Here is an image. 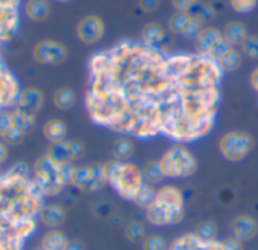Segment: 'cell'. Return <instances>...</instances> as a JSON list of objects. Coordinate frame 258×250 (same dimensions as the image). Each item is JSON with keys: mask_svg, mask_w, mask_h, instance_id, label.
Listing matches in <instances>:
<instances>
[{"mask_svg": "<svg viewBox=\"0 0 258 250\" xmlns=\"http://www.w3.org/2000/svg\"><path fill=\"white\" fill-rule=\"evenodd\" d=\"M85 104L97 125L154 137L162 133L165 115L180 107L172 56L135 41L95 53L89 60Z\"/></svg>", "mask_w": 258, "mask_h": 250, "instance_id": "cell-1", "label": "cell"}, {"mask_svg": "<svg viewBox=\"0 0 258 250\" xmlns=\"http://www.w3.org/2000/svg\"><path fill=\"white\" fill-rule=\"evenodd\" d=\"M42 199L24 163L0 172V222L20 225L36 219L44 207Z\"/></svg>", "mask_w": 258, "mask_h": 250, "instance_id": "cell-2", "label": "cell"}, {"mask_svg": "<svg viewBox=\"0 0 258 250\" xmlns=\"http://www.w3.org/2000/svg\"><path fill=\"white\" fill-rule=\"evenodd\" d=\"M106 181L113 187V190L127 201H135L138 192L145 184L142 171L127 161L110 160L104 163Z\"/></svg>", "mask_w": 258, "mask_h": 250, "instance_id": "cell-3", "label": "cell"}, {"mask_svg": "<svg viewBox=\"0 0 258 250\" xmlns=\"http://www.w3.org/2000/svg\"><path fill=\"white\" fill-rule=\"evenodd\" d=\"M160 168L168 178H187L197 172L198 163L189 149L183 145L172 146L163 157L159 160Z\"/></svg>", "mask_w": 258, "mask_h": 250, "instance_id": "cell-4", "label": "cell"}, {"mask_svg": "<svg viewBox=\"0 0 258 250\" xmlns=\"http://www.w3.org/2000/svg\"><path fill=\"white\" fill-rule=\"evenodd\" d=\"M33 172V181L44 198L57 196L63 190V186L59 181V164L45 154L35 161Z\"/></svg>", "mask_w": 258, "mask_h": 250, "instance_id": "cell-5", "label": "cell"}, {"mask_svg": "<svg viewBox=\"0 0 258 250\" xmlns=\"http://www.w3.org/2000/svg\"><path fill=\"white\" fill-rule=\"evenodd\" d=\"M254 148V139L245 131H230L219 142L221 154L230 161L243 160Z\"/></svg>", "mask_w": 258, "mask_h": 250, "instance_id": "cell-6", "label": "cell"}, {"mask_svg": "<svg viewBox=\"0 0 258 250\" xmlns=\"http://www.w3.org/2000/svg\"><path fill=\"white\" fill-rule=\"evenodd\" d=\"M36 231V219L11 225L0 222V250H23L26 240L35 234Z\"/></svg>", "mask_w": 258, "mask_h": 250, "instance_id": "cell-7", "label": "cell"}, {"mask_svg": "<svg viewBox=\"0 0 258 250\" xmlns=\"http://www.w3.org/2000/svg\"><path fill=\"white\" fill-rule=\"evenodd\" d=\"M156 202L162 205L169 214V225H177L184 217V198L183 193L174 186H165L157 190Z\"/></svg>", "mask_w": 258, "mask_h": 250, "instance_id": "cell-8", "label": "cell"}, {"mask_svg": "<svg viewBox=\"0 0 258 250\" xmlns=\"http://www.w3.org/2000/svg\"><path fill=\"white\" fill-rule=\"evenodd\" d=\"M20 2L21 0H0V42H9L17 35Z\"/></svg>", "mask_w": 258, "mask_h": 250, "instance_id": "cell-9", "label": "cell"}, {"mask_svg": "<svg viewBox=\"0 0 258 250\" xmlns=\"http://www.w3.org/2000/svg\"><path fill=\"white\" fill-rule=\"evenodd\" d=\"M32 54L38 63L59 65V63L65 62V59L68 56V50L62 42H57L53 39H44L35 45Z\"/></svg>", "mask_w": 258, "mask_h": 250, "instance_id": "cell-10", "label": "cell"}, {"mask_svg": "<svg viewBox=\"0 0 258 250\" xmlns=\"http://www.w3.org/2000/svg\"><path fill=\"white\" fill-rule=\"evenodd\" d=\"M20 83L15 75L6 68L5 60L0 54V112L15 106L20 97Z\"/></svg>", "mask_w": 258, "mask_h": 250, "instance_id": "cell-11", "label": "cell"}, {"mask_svg": "<svg viewBox=\"0 0 258 250\" xmlns=\"http://www.w3.org/2000/svg\"><path fill=\"white\" fill-rule=\"evenodd\" d=\"M104 21L97 15H86L77 24V36L85 44H95L104 36Z\"/></svg>", "mask_w": 258, "mask_h": 250, "instance_id": "cell-12", "label": "cell"}, {"mask_svg": "<svg viewBox=\"0 0 258 250\" xmlns=\"http://www.w3.org/2000/svg\"><path fill=\"white\" fill-rule=\"evenodd\" d=\"M44 104V94L38 88H26L20 92V97L17 100L15 109L21 110L27 115L36 116V113L41 110Z\"/></svg>", "mask_w": 258, "mask_h": 250, "instance_id": "cell-13", "label": "cell"}, {"mask_svg": "<svg viewBox=\"0 0 258 250\" xmlns=\"http://www.w3.org/2000/svg\"><path fill=\"white\" fill-rule=\"evenodd\" d=\"M234 237L240 241H251L258 234V223L249 216H239L231 223Z\"/></svg>", "mask_w": 258, "mask_h": 250, "instance_id": "cell-14", "label": "cell"}, {"mask_svg": "<svg viewBox=\"0 0 258 250\" xmlns=\"http://www.w3.org/2000/svg\"><path fill=\"white\" fill-rule=\"evenodd\" d=\"M224 39V33L222 30H219L218 27H204L203 32L200 33V36L197 38V53L198 54H209L212 51V48L215 45H218L221 41Z\"/></svg>", "mask_w": 258, "mask_h": 250, "instance_id": "cell-15", "label": "cell"}, {"mask_svg": "<svg viewBox=\"0 0 258 250\" xmlns=\"http://www.w3.org/2000/svg\"><path fill=\"white\" fill-rule=\"evenodd\" d=\"M67 219V211L63 210V207L60 205H44L41 213H39V220L42 225L50 226V228H57L60 225H63Z\"/></svg>", "mask_w": 258, "mask_h": 250, "instance_id": "cell-16", "label": "cell"}, {"mask_svg": "<svg viewBox=\"0 0 258 250\" xmlns=\"http://www.w3.org/2000/svg\"><path fill=\"white\" fill-rule=\"evenodd\" d=\"M68 133V127L62 119H50L42 127V134L50 143L63 142Z\"/></svg>", "mask_w": 258, "mask_h": 250, "instance_id": "cell-17", "label": "cell"}, {"mask_svg": "<svg viewBox=\"0 0 258 250\" xmlns=\"http://www.w3.org/2000/svg\"><path fill=\"white\" fill-rule=\"evenodd\" d=\"M224 39L234 45H242V42L248 38V30L240 21H230L224 27Z\"/></svg>", "mask_w": 258, "mask_h": 250, "instance_id": "cell-18", "label": "cell"}, {"mask_svg": "<svg viewBox=\"0 0 258 250\" xmlns=\"http://www.w3.org/2000/svg\"><path fill=\"white\" fill-rule=\"evenodd\" d=\"M165 29L157 23H148L141 32L142 42L148 47H159L165 39Z\"/></svg>", "mask_w": 258, "mask_h": 250, "instance_id": "cell-19", "label": "cell"}, {"mask_svg": "<svg viewBox=\"0 0 258 250\" xmlns=\"http://www.w3.org/2000/svg\"><path fill=\"white\" fill-rule=\"evenodd\" d=\"M70 244L67 235L59 229L48 231L41 240V250H67Z\"/></svg>", "mask_w": 258, "mask_h": 250, "instance_id": "cell-20", "label": "cell"}, {"mask_svg": "<svg viewBox=\"0 0 258 250\" xmlns=\"http://www.w3.org/2000/svg\"><path fill=\"white\" fill-rule=\"evenodd\" d=\"M47 157H50L54 163L60 164H68L73 163L71 154H70V148H68V140L63 142H56V143H50L45 152Z\"/></svg>", "mask_w": 258, "mask_h": 250, "instance_id": "cell-21", "label": "cell"}, {"mask_svg": "<svg viewBox=\"0 0 258 250\" xmlns=\"http://www.w3.org/2000/svg\"><path fill=\"white\" fill-rule=\"evenodd\" d=\"M24 11L32 21H44L50 15V5L47 0H27Z\"/></svg>", "mask_w": 258, "mask_h": 250, "instance_id": "cell-22", "label": "cell"}, {"mask_svg": "<svg viewBox=\"0 0 258 250\" xmlns=\"http://www.w3.org/2000/svg\"><path fill=\"white\" fill-rule=\"evenodd\" d=\"M12 125L26 136V134H29V133H32L35 130L36 119L32 115H27V113H24L21 110L14 109L12 110Z\"/></svg>", "mask_w": 258, "mask_h": 250, "instance_id": "cell-23", "label": "cell"}, {"mask_svg": "<svg viewBox=\"0 0 258 250\" xmlns=\"http://www.w3.org/2000/svg\"><path fill=\"white\" fill-rule=\"evenodd\" d=\"M53 104L59 110H70L76 104V94L70 88H60L53 94Z\"/></svg>", "mask_w": 258, "mask_h": 250, "instance_id": "cell-24", "label": "cell"}, {"mask_svg": "<svg viewBox=\"0 0 258 250\" xmlns=\"http://www.w3.org/2000/svg\"><path fill=\"white\" fill-rule=\"evenodd\" d=\"M145 219L147 222H150L151 225L154 226H165V225H169V214L168 211L159 205L157 202H154L150 208L145 210Z\"/></svg>", "mask_w": 258, "mask_h": 250, "instance_id": "cell-25", "label": "cell"}, {"mask_svg": "<svg viewBox=\"0 0 258 250\" xmlns=\"http://www.w3.org/2000/svg\"><path fill=\"white\" fill-rule=\"evenodd\" d=\"M156 198H157V190L154 187H151V184H144L141 187V190L138 192L136 198H135V204L139 207V208H150L154 202H156Z\"/></svg>", "mask_w": 258, "mask_h": 250, "instance_id": "cell-26", "label": "cell"}, {"mask_svg": "<svg viewBox=\"0 0 258 250\" xmlns=\"http://www.w3.org/2000/svg\"><path fill=\"white\" fill-rule=\"evenodd\" d=\"M190 14L189 12H181V11H177L174 12L171 17H169V21H168V27H169V32L171 33H175V35H181L186 29V26L189 24L190 21Z\"/></svg>", "mask_w": 258, "mask_h": 250, "instance_id": "cell-27", "label": "cell"}, {"mask_svg": "<svg viewBox=\"0 0 258 250\" xmlns=\"http://www.w3.org/2000/svg\"><path fill=\"white\" fill-rule=\"evenodd\" d=\"M135 146L128 139H118L112 146V154L118 161H127L133 155Z\"/></svg>", "mask_w": 258, "mask_h": 250, "instance_id": "cell-28", "label": "cell"}, {"mask_svg": "<svg viewBox=\"0 0 258 250\" xmlns=\"http://www.w3.org/2000/svg\"><path fill=\"white\" fill-rule=\"evenodd\" d=\"M142 177L147 184H157L165 178L159 161H148L142 169Z\"/></svg>", "mask_w": 258, "mask_h": 250, "instance_id": "cell-29", "label": "cell"}, {"mask_svg": "<svg viewBox=\"0 0 258 250\" xmlns=\"http://www.w3.org/2000/svg\"><path fill=\"white\" fill-rule=\"evenodd\" d=\"M107 184L106 174H104V164H91V181L88 192H95L103 189Z\"/></svg>", "mask_w": 258, "mask_h": 250, "instance_id": "cell-30", "label": "cell"}, {"mask_svg": "<svg viewBox=\"0 0 258 250\" xmlns=\"http://www.w3.org/2000/svg\"><path fill=\"white\" fill-rule=\"evenodd\" d=\"M194 234H195L201 241H213V240H216V237H218V226H216L215 222H210V220L201 222V223L197 226V229H195Z\"/></svg>", "mask_w": 258, "mask_h": 250, "instance_id": "cell-31", "label": "cell"}, {"mask_svg": "<svg viewBox=\"0 0 258 250\" xmlns=\"http://www.w3.org/2000/svg\"><path fill=\"white\" fill-rule=\"evenodd\" d=\"M243 54H242V51H239V50H236V48H233L231 51H230V54L227 56V57H224L221 62H219V65H221V68H222V71L224 72H233V71H237L239 68H240V65H242V57Z\"/></svg>", "mask_w": 258, "mask_h": 250, "instance_id": "cell-32", "label": "cell"}, {"mask_svg": "<svg viewBox=\"0 0 258 250\" xmlns=\"http://www.w3.org/2000/svg\"><path fill=\"white\" fill-rule=\"evenodd\" d=\"M91 181V164L89 166H79L74 171V178H73V186L77 187L79 190L88 192Z\"/></svg>", "mask_w": 258, "mask_h": 250, "instance_id": "cell-33", "label": "cell"}, {"mask_svg": "<svg viewBox=\"0 0 258 250\" xmlns=\"http://www.w3.org/2000/svg\"><path fill=\"white\" fill-rule=\"evenodd\" d=\"M125 237L132 243H144L145 237V228L141 222H130L125 226Z\"/></svg>", "mask_w": 258, "mask_h": 250, "instance_id": "cell-34", "label": "cell"}, {"mask_svg": "<svg viewBox=\"0 0 258 250\" xmlns=\"http://www.w3.org/2000/svg\"><path fill=\"white\" fill-rule=\"evenodd\" d=\"M189 14H190L192 18H197V20H200L201 23H206V21H209V20H212V18L215 17L213 9H212L210 6L201 3V2H197V3L192 6V9L189 11Z\"/></svg>", "mask_w": 258, "mask_h": 250, "instance_id": "cell-35", "label": "cell"}, {"mask_svg": "<svg viewBox=\"0 0 258 250\" xmlns=\"http://www.w3.org/2000/svg\"><path fill=\"white\" fill-rule=\"evenodd\" d=\"M240 48L242 54L252 60H258V35H248V38L242 42Z\"/></svg>", "mask_w": 258, "mask_h": 250, "instance_id": "cell-36", "label": "cell"}, {"mask_svg": "<svg viewBox=\"0 0 258 250\" xmlns=\"http://www.w3.org/2000/svg\"><path fill=\"white\" fill-rule=\"evenodd\" d=\"M233 48H234V47H233L230 42H227L225 39H222L218 45H215V47L212 48V51H210L207 56H209L210 59H213L215 62L219 63L224 57H227V56L230 54V51H231Z\"/></svg>", "mask_w": 258, "mask_h": 250, "instance_id": "cell-37", "label": "cell"}, {"mask_svg": "<svg viewBox=\"0 0 258 250\" xmlns=\"http://www.w3.org/2000/svg\"><path fill=\"white\" fill-rule=\"evenodd\" d=\"M203 23L200 21V20H197V18H190V21H189V24L186 26V29H184V32L181 33L186 39H195L197 41V38L200 36V33L203 32Z\"/></svg>", "mask_w": 258, "mask_h": 250, "instance_id": "cell-38", "label": "cell"}, {"mask_svg": "<svg viewBox=\"0 0 258 250\" xmlns=\"http://www.w3.org/2000/svg\"><path fill=\"white\" fill-rule=\"evenodd\" d=\"M74 171H76V166H73L71 163H68V164H60V166H59V181H60V184H62L63 187L73 186Z\"/></svg>", "mask_w": 258, "mask_h": 250, "instance_id": "cell-39", "label": "cell"}, {"mask_svg": "<svg viewBox=\"0 0 258 250\" xmlns=\"http://www.w3.org/2000/svg\"><path fill=\"white\" fill-rule=\"evenodd\" d=\"M258 0H230L231 8L239 14H249L257 8Z\"/></svg>", "mask_w": 258, "mask_h": 250, "instance_id": "cell-40", "label": "cell"}, {"mask_svg": "<svg viewBox=\"0 0 258 250\" xmlns=\"http://www.w3.org/2000/svg\"><path fill=\"white\" fill-rule=\"evenodd\" d=\"M142 247L144 250H168V243L159 235H151L144 240Z\"/></svg>", "mask_w": 258, "mask_h": 250, "instance_id": "cell-41", "label": "cell"}, {"mask_svg": "<svg viewBox=\"0 0 258 250\" xmlns=\"http://www.w3.org/2000/svg\"><path fill=\"white\" fill-rule=\"evenodd\" d=\"M2 139L5 140V143H6V145L17 146V145H20V143L23 142V139H24V134H23L20 130H17L15 127H12V128H9V130L5 133V136H3Z\"/></svg>", "mask_w": 258, "mask_h": 250, "instance_id": "cell-42", "label": "cell"}, {"mask_svg": "<svg viewBox=\"0 0 258 250\" xmlns=\"http://www.w3.org/2000/svg\"><path fill=\"white\" fill-rule=\"evenodd\" d=\"M68 148H70V154H71L73 161H76L85 155V145L80 140H68Z\"/></svg>", "mask_w": 258, "mask_h": 250, "instance_id": "cell-43", "label": "cell"}, {"mask_svg": "<svg viewBox=\"0 0 258 250\" xmlns=\"http://www.w3.org/2000/svg\"><path fill=\"white\" fill-rule=\"evenodd\" d=\"M12 112L9 110H2L0 112V137L5 136V133L12 128Z\"/></svg>", "mask_w": 258, "mask_h": 250, "instance_id": "cell-44", "label": "cell"}, {"mask_svg": "<svg viewBox=\"0 0 258 250\" xmlns=\"http://www.w3.org/2000/svg\"><path fill=\"white\" fill-rule=\"evenodd\" d=\"M160 3H162V0H139V8L144 12L151 14V12H154V11L159 9Z\"/></svg>", "mask_w": 258, "mask_h": 250, "instance_id": "cell-45", "label": "cell"}, {"mask_svg": "<svg viewBox=\"0 0 258 250\" xmlns=\"http://www.w3.org/2000/svg\"><path fill=\"white\" fill-rule=\"evenodd\" d=\"M198 0H171L174 9L181 11V12H189L192 9V6L197 3Z\"/></svg>", "mask_w": 258, "mask_h": 250, "instance_id": "cell-46", "label": "cell"}, {"mask_svg": "<svg viewBox=\"0 0 258 250\" xmlns=\"http://www.w3.org/2000/svg\"><path fill=\"white\" fill-rule=\"evenodd\" d=\"M242 243H243V241L237 240L236 237H233V238H228V240L222 241V244H224V250H243V244H242Z\"/></svg>", "mask_w": 258, "mask_h": 250, "instance_id": "cell-47", "label": "cell"}, {"mask_svg": "<svg viewBox=\"0 0 258 250\" xmlns=\"http://www.w3.org/2000/svg\"><path fill=\"white\" fill-rule=\"evenodd\" d=\"M8 146L3 142H0V166L5 164V161L8 160Z\"/></svg>", "mask_w": 258, "mask_h": 250, "instance_id": "cell-48", "label": "cell"}, {"mask_svg": "<svg viewBox=\"0 0 258 250\" xmlns=\"http://www.w3.org/2000/svg\"><path fill=\"white\" fill-rule=\"evenodd\" d=\"M251 85H252V88L258 92V66L252 71V74H251Z\"/></svg>", "mask_w": 258, "mask_h": 250, "instance_id": "cell-49", "label": "cell"}, {"mask_svg": "<svg viewBox=\"0 0 258 250\" xmlns=\"http://www.w3.org/2000/svg\"><path fill=\"white\" fill-rule=\"evenodd\" d=\"M67 250H83V246L80 243H77V241H73V243L68 244Z\"/></svg>", "mask_w": 258, "mask_h": 250, "instance_id": "cell-50", "label": "cell"}, {"mask_svg": "<svg viewBox=\"0 0 258 250\" xmlns=\"http://www.w3.org/2000/svg\"><path fill=\"white\" fill-rule=\"evenodd\" d=\"M56 2H70V0H56Z\"/></svg>", "mask_w": 258, "mask_h": 250, "instance_id": "cell-51", "label": "cell"}]
</instances>
